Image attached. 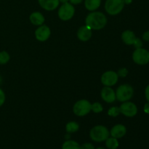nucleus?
Returning <instances> with one entry per match:
<instances>
[{
    "mask_svg": "<svg viewBox=\"0 0 149 149\" xmlns=\"http://www.w3.org/2000/svg\"><path fill=\"white\" fill-rule=\"evenodd\" d=\"M85 23L91 30H100L106 26L107 18L100 12H92L86 17Z\"/></svg>",
    "mask_w": 149,
    "mask_h": 149,
    "instance_id": "1",
    "label": "nucleus"
},
{
    "mask_svg": "<svg viewBox=\"0 0 149 149\" xmlns=\"http://www.w3.org/2000/svg\"><path fill=\"white\" fill-rule=\"evenodd\" d=\"M109 131L107 128L103 125H97L94 127L90 130V138L95 142H103L106 141L109 137Z\"/></svg>",
    "mask_w": 149,
    "mask_h": 149,
    "instance_id": "2",
    "label": "nucleus"
},
{
    "mask_svg": "<svg viewBox=\"0 0 149 149\" xmlns=\"http://www.w3.org/2000/svg\"><path fill=\"white\" fill-rule=\"evenodd\" d=\"M134 90L130 84H122L116 91V97L119 101L126 102L130 100L133 96Z\"/></svg>",
    "mask_w": 149,
    "mask_h": 149,
    "instance_id": "3",
    "label": "nucleus"
},
{
    "mask_svg": "<svg viewBox=\"0 0 149 149\" xmlns=\"http://www.w3.org/2000/svg\"><path fill=\"white\" fill-rule=\"evenodd\" d=\"M124 0H106L105 9L111 15H116L120 13L125 7Z\"/></svg>",
    "mask_w": 149,
    "mask_h": 149,
    "instance_id": "4",
    "label": "nucleus"
},
{
    "mask_svg": "<svg viewBox=\"0 0 149 149\" xmlns=\"http://www.w3.org/2000/svg\"><path fill=\"white\" fill-rule=\"evenodd\" d=\"M91 103L87 100H80L74 104L73 111L78 116H84L88 114L91 111Z\"/></svg>",
    "mask_w": 149,
    "mask_h": 149,
    "instance_id": "5",
    "label": "nucleus"
},
{
    "mask_svg": "<svg viewBox=\"0 0 149 149\" xmlns=\"http://www.w3.org/2000/svg\"><path fill=\"white\" fill-rule=\"evenodd\" d=\"M132 60L138 65H146L149 63V51L144 48H138L132 54Z\"/></svg>",
    "mask_w": 149,
    "mask_h": 149,
    "instance_id": "6",
    "label": "nucleus"
},
{
    "mask_svg": "<svg viewBox=\"0 0 149 149\" xmlns=\"http://www.w3.org/2000/svg\"><path fill=\"white\" fill-rule=\"evenodd\" d=\"M75 13L74 7L70 3H64L58 10V16L62 20H68L73 17Z\"/></svg>",
    "mask_w": 149,
    "mask_h": 149,
    "instance_id": "7",
    "label": "nucleus"
},
{
    "mask_svg": "<svg viewBox=\"0 0 149 149\" xmlns=\"http://www.w3.org/2000/svg\"><path fill=\"white\" fill-rule=\"evenodd\" d=\"M119 109H120V113L127 117H133L138 113V108L136 105L132 102H123Z\"/></svg>",
    "mask_w": 149,
    "mask_h": 149,
    "instance_id": "8",
    "label": "nucleus"
},
{
    "mask_svg": "<svg viewBox=\"0 0 149 149\" xmlns=\"http://www.w3.org/2000/svg\"><path fill=\"white\" fill-rule=\"evenodd\" d=\"M118 79H119V76L116 72L112 71H106L102 75L101 82L106 87H111L116 84Z\"/></svg>",
    "mask_w": 149,
    "mask_h": 149,
    "instance_id": "9",
    "label": "nucleus"
},
{
    "mask_svg": "<svg viewBox=\"0 0 149 149\" xmlns=\"http://www.w3.org/2000/svg\"><path fill=\"white\" fill-rule=\"evenodd\" d=\"M51 34V31L47 26H40L35 31V36L36 39L40 42H45L49 38Z\"/></svg>",
    "mask_w": 149,
    "mask_h": 149,
    "instance_id": "10",
    "label": "nucleus"
},
{
    "mask_svg": "<svg viewBox=\"0 0 149 149\" xmlns=\"http://www.w3.org/2000/svg\"><path fill=\"white\" fill-rule=\"evenodd\" d=\"M101 97L106 103H113L116 99V93L110 87H105L101 90Z\"/></svg>",
    "mask_w": 149,
    "mask_h": 149,
    "instance_id": "11",
    "label": "nucleus"
},
{
    "mask_svg": "<svg viewBox=\"0 0 149 149\" xmlns=\"http://www.w3.org/2000/svg\"><path fill=\"white\" fill-rule=\"evenodd\" d=\"M127 133V129L125 125H116L112 127L111 130L110 134L111 137L116 138H121L125 136Z\"/></svg>",
    "mask_w": 149,
    "mask_h": 149,
    "instance_id": "12",
    "label": "nucleus"
},
{
    "mask_svg": "<svg viewBox=\"0 0 149 149\" xmlns=\"http://www.w3.org/2000/svg\"><path fill=\"white\" fill-rule=\"evenodd\" d=\"M77 36L79 40L87 42L92 37V30L87 26H81L77 32Z\"/></svg>",
    "mask_w": 149,
    "mask_h": 149,
    "instance_id": "13",
    "label": "nucleus"
},
{
    "mask_svg": "<svg viewBox=\"0 0 149 149\" xmlns=\"http://www.w3.org/2000/svg\"><path fill=\"white\" fill-rule=\"evenodd\" d=\"M41 7L45 10L52 11L55 10L59 5V0H38Z\"/></svg>",
    "mask_w": 149,
    "mask_h": 149,
    "instance_id": "14",
    "label": "nucleus"
},
{
    "mask_svg": "<svg viewBox=\"0 0 149 149\" xmlns=\"http://www.w3.org/2000/svg\"><path fill=\"white\" fill-rule=\"evenodd\" d=\"M122 39L124 43L126 44V45H132L135 40L136 39V36H135L134 32H132V31L127 30L122 33Z\"/></svg>",
    "mask_w": 149,
    "mask_h": 149,
    "instance_id": "15",
    "label": "nucleus"
},
{
    "mask_svg": "<svg viewBox=\"0 0 149 149\" xmlns=\"http://www.w3.org/2000/svg\"><path fill=\"white\" fill-rule=\"evenodd\" d=\"M45 17L39 12H34L30 15V20L35 26H42L45 22Z\"/></svg>",
    "mask_w": 149,
    "mask_h": 149,
    "instance_id": "16",
    "label": "nucleus"
},
{
    "mask_svg": "<svg viewBox=\"0 0 149 149\" xmlns=\"http://www.w3.org/2000/svg\"><path fill=\"white\" fill-rule=\"evenodd\" d=\"M100 3L101 0H85L84 5L89 11H95L100 7Z\"/></svg>",
    "mask_w": 149,
    "mask_h": 149,
    "instance_id": "17",
    "label": "nucleus"
},
{
    "mask_svg": "<svg viewBox=\"0 0 149 149\" xmlns=\"http://www.w3.org/2000/svg\"><path fill=\"white\" fill-rule=\"evenodd\" d=\"M106 146L109 149H116L119 147V142L115 138H108L106 140Z\"/></svg>",
    "mask_w": 149,
    "mask_h": 149,
    "instance_id": "18",
    "label": "nucleus"
},
{
    "mask_svg": "<svg viewBox=\"0 0 149 149\" xmlns=\"http://www.w3.org/2000/svg\"><path fill=\"white\" fill-rule=\"evenodd\" d=\"M62 149H81V146L74 141H67L63 144Z\"/></svg>",
    "mask_w": 149,
    "mask_h": 149,
    "instance_id": "19",
    "label": "nucleus"
},
{
    "mask_svg": "<svg viewBox=\"0 0 149 149\" xmlns=\"http://www.w3.org/2000/svg\"><path fill=\"white\" fill-rule=\"evenodd\" d=\"M65 129H66V132L68 133H74V132H77L79 130V125L75 122H70L66 125Z\"/></svg>",
    "mask_w": 149,
    "mask_h": 149,
    "instance_id": "20",
    "label": "nucleus"
},
{
    "mask_svg": "<svg viewBox=\"0 0 149 149\" xmlns=\"http://www.w3.org/2000/svg\"><path fill=\"white\" fill-rule=\"evenodd\" d=\"M10 59V56L9 53L6 51H1L0 52V64L4 65L7 63Z\"/></svg>",
    "mask_w": 149,
    "mask_h": 149,
    "instance_id": "21",
    "label": "nucleus"
},
{
    "mask_svg": "<svg viewBox=\"0 0 149 149\" xmlns=\"http://www.w3.org/2000/svg\"><path fill=\"white\" fill-rule=\"evenodd\" d=\"M119 113H120V109L119 107H116V106L111 107L108 111V114L112 117H116Z\"/></svg>",
    "mask_w": 149,
    "mask_h": 149,
    "instance_id": "22",
    "label": "nucleus"
},
{
    "mask_svg": "<svg viewBox=\"0 0 149 149\" xmlns=\"http://www.w3.org/2000/svg\"><path fill=\"white\" fill-rule=\"evenodd\" d=\"M91 110L93 111L94 113H100L103 111V108L102 105L99 103H94L93 104L91 105Z\"/></svg>",
    "mask_w": 149,
    "mask_h": 149,
    "instance_id": "23",
    "label": "nucleus"
},
{
    "mask_svg": "<svg viewBox=\"0 0 149 149\" xmlns=\"http://www.w3.org/2000/svg\"><path fill=\"white\" fill-rule=\"evenodd\" d=\"M118 76L120 77H127V75L128 74V71L127 68H121V69L119 70V71H118Z\"/></svg>",
    "mask_w": 149,
    "mask_h": 149,
    "instance_id": "24",
    "label": "nucleus"
},
{
    "mask_svg": "<svg viewBox=\"0 0 149 149\" xmlns=\"http://www.w3.org/2000/svg\"><path fill=\"white\" fill-rule=\"evenodd\" d=\"M5 102V94L4 91L0 88V107L2 106Z\"/></svg>",
    "mask_w": 149,
    "mask_h": 149,
    "instance_id": "25",
    "label": "nucleus"
},
{
    "mask_svg": "<svg viewBox=\"0 0 149 149\" xmlns=\"http://www.w3.org/2000/svg\"><path fill=\"white\" fill-rule=\"evenodd\" d=\"M133 45L136 49H138V48H141L143 46L142 41L140 39H138V38H136V39H135V42H134Z\"/></svg>",
    "mask_w": 149,
    "mask_h": 149,
    "instance_id": "26",
    "label": "nucleus"
},
{
    "mask_svg": "<svg viewBox=\"0 0 149 149\" xmlns=\"http://www.w3.org/2000/svg\"><path fill=\"white\" fill-rule=\"evenodd\" d=\"M81 149H95V148L93 144L90 143H86L81 146Z\"/></svg>",
    "mask_w": 149,
    "mask_h": 149,
    "instance_id": "27",
    "label": "nucleus"
},
{
    "mask_svg": "<svg viewBox=\"0 0 149 149\" xmlns=\"http://www.w3.org/2000/svg\"><path fill=\"white\" fill-rule=\"evenodd\" d=\"M143 39L144 41L148 42L149 41V31H147L144 32L143 34Z\"/></svg>",
    "mask_w": 149,
    "mask_h": 149,
    "instance_id": "28",
    "label": "nucleus"
},
{
    "mask_svg": "<svg viewBox=\"0 0 149 149\" xmlns=\"http://www.w3.org/2000/svg\"><path fill=\"white\" fill-rule=\"evenodd\" d=\"M145 96L146 98L147 101L149 102V84L146 87L145 90Z\"/></svg>",
    "mask_w": 149,
    "mask_h": 149,
    "instance_id": "29",
    "label": "nucleus"
},
{
    "mask_svg": "<svg viewBox=\"0 0 149 149\" xmlns=\"http://www.w3.org/2000/svg\"><path fill=\"white\" fill-rule=\"evenodd\" d=\"M144 112L146 113H149V102L147 103H146L145 106H144Z\"/></svg>",
    "mask_w": 149,
    "mask_h": 149,
    "instance_id": "30",
    "label": "nucleus"
},
{
    "mask_svg": "<svg viewBox=\"0 0 149 149\" xmlns=\"http://www.w3.org/2000/svg\"><path fill=\"white\" fill-rule=\"evenodd\" d=\"M70 2L72 4H79L83 1V0H69Z\"/></svg>",
    "mask_w": 149,
    "mask_h": 149,
    "instance_id": "31",
    "label": "nucleus"
},
{
    "mask_svg": "<svg viewBox=\"0 0 149 149\" xmlns=\"http://www.w3.org/2000/svg\"><path fill=\"white\" fill-rule=\"evenodd\" d=\"M124 1H125V4H130L132 3V0H124Z\"/></svg>",
    "mask_w": 149,
    "mask_h": 149,
    "instance_id": "32",
    "label": "nucleus"
},
{
    "mask_svg": "<svg viewBox=\"0 0 149 149\" xmlns=\"http://www.w3.org/2000/svg\"><path fill=\"white\" fill-rule=\"evenodd\" d=\"M60 2L63 3V4H64V3H67L68 1V0H59Z\"/></svg>",
    "mask_w": 149,
    "mask_h": 149,
    "instance_id": "33",
    "label": "nucleus"
},
{
    "mask_svg": "<svg viewBox=\"0 0 149 149\" xmlns=\"http://www.w3.org/2000/svg\"><path fill=\"white\" fill-rule=\"evenodd\" d=\"M1 76H0V84H1Z\"/></svg>",
    "mask_w": 149,
    "mask_h": 149,
    "instance_id": "34",
    "label": "nucleus"
},
{
    "mask_svg": "<svg viewBox=\"0 0 149 149\" xmlns=\"http://www.w3.org/2000/svg\"><path fill=\"white\" fill-rule=\"evenodd\" d=\"M96 149H105L104 148H102V147H100V148H96Z\"/></svg>",
    "mask_w": 149,
    "mask_h": 149,
    "instance_id": "35",
    "label": "nucleus"
}]
</instances>
